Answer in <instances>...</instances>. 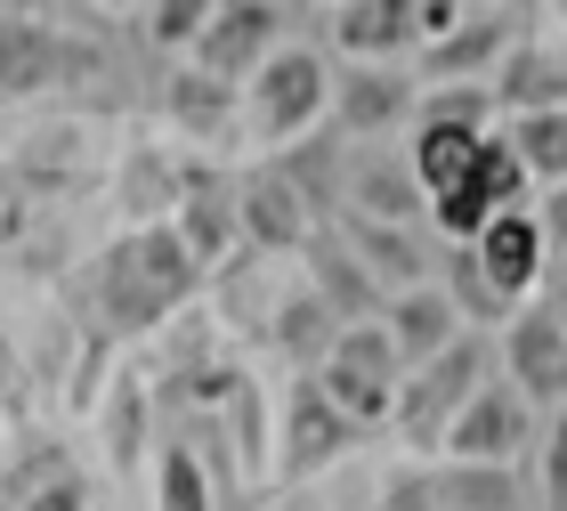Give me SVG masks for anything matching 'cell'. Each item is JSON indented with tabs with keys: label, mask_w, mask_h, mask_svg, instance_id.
I'll return each mask as SVG.
<instances>
[{
	"label": "cell",
	"mask_w": 567,
	"mask_h": 511,
	"mask_svg": "<svg viewBox=\"0 0 567 511\" xmlns=\"http://www.w3.org/2000/svg\"><path fill=\"white\" fill-rule=\"evenodd\" d=\"M203 285V260L187 252V236H178L171 219H146L131 227V236H114L106 252H97L90 268V309L106 334H154V325H171L178 309L195 300Z\"/></svg>",
	"instance_id": "1"
},
{
	"label": "cell",
	"mask_w": 567,
	"mask_h": 511,
	"mask_svg": "<svg viewBox=\"0 0 567 511\" xmlns=\"http://www.w3.org/2000/svg\"><path fill=\"white\" fill-rule=\"evenodd\" d=\"M324 122H332V65L317 58V49L284 41L276 58L244 82V139L284 155V146L317 139Z\"/></svg>",
	"instance_id": "2"
},
{
	"label": "cell",
	"mask_w": 567,
	"mask_h": 511,
	"mask_svg": "<svg viewBox=\"0 0 567 511\" xmlns=\"http://www.w3.org/2000/svg\"><path fill=\"white\" fill-rule=\"evenodd\" d=\"M317 381L332 390V406H349V415L365 422V430H381V422H398L405 349H398V334H390L381 317H357V325H341V341L324 349Z\"/></svg>",
	"instance_id": "3"
},
{
	"label": "cell",
	"mask_w": 567,
	"mask_h": 511,
	"mask_svg": "<svg viewBox=\"0 0 567 511\" xmlns=\"http://www.w3.org/2000/svg\"><path fill=\"white\" fill-rule=\"evenodd\" d=\"M478 381H486V334L471 325L462 341H446L437 357H422V366L405 374V390H398V430H405V447H422V454L446 447V430H454L462 406L478 398Z\"/></svg>",
	"instance_id": "4"
},
{
	"label": "cell",
	"mask_w": 567,
	"mask_h": 511,
	"mask_svg": "<svg viewBox=\"0 0 567 511\" xmlns=\"http://www.w3.org/2000/svg\"><path fill=\"white\" fill-rule=\"evenodd\" d=\"M97 65H106L97 41L49 24L41 9H0V98H41V90L90 82Z\"/></svg>",
	"instance_id": "5"
},
{
	"label": "cell",
	"mask_w": 567,
	"mask_h": 511,
	"mask_svg": "<svg viewBox=\"0 0 567 511\" xmlns=\"http://www.w3.org/2000/svg\"><path fill=\"white\" fill-rule=\"evenodd\" d=\"M527 187H535V178H527V163H519V146H511V139H503V122H495V131H486V146H478V163L462 171L454 187H437V195H430V227H437L446 244H471L495 212L527 203Z\"/></svg>",
	"instance_id": "6"
},
{
	"label": "cell",
	"mask_w": 567,
	"mask_h": 511,
	"mask_svg": "<svg viewBox=\"0 0 567 511\" xmlns=\"http://www.w3.org/2000/svg\"><path fill=\"white\" fill-rule=\"evenodd\" d=\"M357 422L349 406H332V390L317 374H300L292 390H284L276 406V471L284 479H308V471H324V463H341V454L357 447Z\"/></svg>",
	"instance_id": "7"
},
{
	"label": "cell",
	"mask_w": 567,
	"mask_h": 511,
	"mask_svg": "<svg viewBox=\"0 0 567 511\" xmlns=\"http://www.w3.org/2000/svg\"><path fill=\"white\" fill-rule=\"evenodd\" d=\"M527 439H535V398L511 374L503 381L486 374L478 398L454 415V430H446V447H437V454H454V463H519Z\"/></svg>",
	"instance_id": "8"
},
{
	"label": "cell",
	"mask_w": 567,
	"mask_h": 511,
	"mask_svg": "<svg viewBox=\"0 0 567 511\" xmlns=\"http://www.w3.org/2000/svg\"><path fill=\"white\" fill-rule=\"evenodd\" d=\"M414 106H422V82L398 58H349V73L332 82L341 139H381V131H398V122H414Z\"/></svg>",
	"instance_id": "9"
},
{
	"label": "cell",
	"mask_w": 567,
	"mask_h": 511,
	"mask_svg": "<svg viewBox=\"0 0 567 511\" xmlns=\"http://www.w3.org/2000/svg\"><path fill=\"white\" fill-rule=\"evenodd\" d=\"M276 49H284V9L276 0H219V17L203 24V41L187 58L203 73H219V82H251Z\"/></svg>",
	"instance_id": "10"
},
{
	"label": "cell",
	"mask_w": 567,
	"mask_h": 511,
	"mask_svg": "<svg viewBox=\"0 0 567 511\" xmlns=\"http://www.w3.org/2000/svg\"><path fill=\"white\" fill-rule=\"evenodd\" d=\"M495 349H503V374L519 381L535 406H567V325L551 317L544 293L511 309V325H503Z\"/></svg>",
	"instance_id": "11"
},
{
	"label": "cell",
	"mask_w": 567,
	"mask_h": 511,
	"mask_svg": "<svg viewBox=\"0 0 567 511\" xmlns=\"http://www.w3.org/2000/svg\"><path fill=\"white\" fill-rule=\"evenodd\" d=\"M244 244H260V252H308V236L324 227V212L300 195V178L284 171V163H260V171H244Z\"/></svg>",
	"instance_id": "12"
},
{
	"label": "cell",
	"mask_w": 567,
	"mask_h": 511,
	"mask_svg": "<svg viewBox=\"0 0 567 511\" xmlns=\"http://www.w3.org/2000/svg\"><path fill=\"white\" fill-rule=\"evenodd\" d=\"M471 252H478V268L495 276L511 300H535V293H544L551 236H544V212H535V203H511V212H495V219L471 236Z\"/></svg>",
	"instance_id": "13"
},
{
	"label": "cell",
	"mask_w": 567,
	"mask_h": 511,
	"mask_svg": "<svg viewBox=\"0 0 567 511\" xmlns=\"http://www.w3.org/2000/svg\"><path fill=\"white\" fill-rule=\"evenodd\" d=\"M308 285H317L332 309H341V325H357V317H381L390 309V285H381V276L365 268V252H357L349 236H341V219L332 227H317V236H308Z\"/></svg>",
	"instance_id": "14"
},
{
	"label": "cell",
	"mask_w": 567,
	"mask_h": 511,
	"mask_svg": "<svg viewBox=\"0 0 567 511\" xmlns=\"http://www.w3.org/2000/svg\"><path fill=\"white\" fill-rule=\"evenodd\" d=\"M381 325L398 334V349H405V374L422 366V357H437L446 341H462L471 334V317H462V300L437 285V276H422V285H405V293H390V309H381Z\"/></svg>",
	"instance_id": "15"
},
{
	"label": "cell",
	"mask_w": 567,
	"mask_h": 511,
	"mask_svg": "<svg viewBox=\"0 0 567 511\" xmlns=\"http://www.w3.org/2000/svg\"><path fill=\"white\" fill-rule=\"evenodd\" d=\"M511 17H486V9H471L454 24V33H437V41H422V82H495V65L511 58Z\"/></svg>",
	"instance_id": "16"
},
{
	"label": "cell",
	"mask_w": 567,
	"mask_h": 511,
	"mask_svg": "<svg viewBox=\"0 0 567 511\" xmlns=\"http://www.w3.org/2000/svg\"><path fill=\"white\" fill-rule=\"evenodd\" d=\"M171 227H178V236H187V252H195L203 268H219L227 252L244 244V203H236V187H219V178L187 171V195H178Z\"/></svg>",
	"instance_id": "17"
},
{
	"label": "cell",
	"mask_w": 567,
	"mask_h": 511,
	"mask_svg": "<svg viewBox=\"0 0 567 511\" xmlns=\"http://www.w3.org/2000/svg\"><path fill=\"white\" fill-rule=\"evenodd\" d=\"M332 41L341 58H405L422 49V17L414 0H332Z\"/></svg>",
	"instance_id": "18"
},
{
	"label": "cell",
	"mask_w": 567,
	"mask_h": 511,
	"mask_svg": "<svg viewBox=\"0 0 567 511\" xmlns=\"http://www.w3.org/2000/svg\"><path fill=\"white\" fill-rule=\"evenodd\" d=\"M341 212H365V219H430V195L414 178V155H357L349 163V203Z\"/></svg>",
	"instance_id": "19"
},
{
	"label": "cell",
	"mask_w": 567,
	"mask_h": 511,
	"mask_svg": "<svg viewBox=\"0 0 567 511\" xmlns=\"http://www.w3.org/2000/svg\"><path fill=\"white\" fill-rule=\"evenodd\" d=\"M495 106L503 114L567 106V49H551V41H511V58L495 65Z\"/></svg>",
	"instance_id": "20"
},
{
	"label": "cell",
	"mask_w": 567,
	"mask_h": 511,
	"mask_svg": "<svg viewBox=\"0 0 567 511\" xmlns=\"http://www.w3.org/2000/svg\"><path fill=\"white\" fill-rule=\"evenodd\" d=\"M163 106H171V122H178L187 139H219L227 122H244V82H219V73H203V65L187 58V65L171 73V98H163Z\"/></svg>",
	"instance_id": "21"
},
{
	"label": "cell",
	"mask_w": 567,
	"mask_h": 511,
	"mask_svg": "<svg viewBox=\"0 0 567 511\" xmlns=\"http://www.w3.org/2000/svg\"><path fill=\"white\" fill-rule=\"evenodd\" d=\"M268 341H276L284 357H292L300 374H317V366H324V349L341 341V309H332V300H324L317 285H300V293H284V300H276Z\"/></svg>",
	"instance_id": "22"
},
{
	"label": "cell",
	"mask_w": 567,
	"mask_h": 511,
	"mask_svg": "<svg viewBox=\"0 0 567 511\" xmlns=\"http://www.w3.org/2000/svg\"><path fill=\"white\" fill-rule=\"evenodd\" d=\"M341 236H349L357 252H365V268H373L390 293L422 285V276H437V268L422 260V244H414V227H405V219H365V212H341Z\"/></svg>",
	"instance_id": "23"
},
{
	"label": "cell",
	"mask_w": 567,
	"mask_h": 511,
	"mask_svg": "<svg viewBox=\"0 0 567 511\" xmlns=\"http://www.w3.org/2000/svg\"><path fill=\"white\" fill-rule=\"evenodd\" d=\"M478 146H486V131H471V122H414L405 155H414V178H422V195L454 187V178L478 163Z\"/></svg>",
	"instance_id": "24"
},
{
	"label": "cell",
	"mask_w": 567,
	"mask_h": 511,
	"mask_svg": "<svg viewBox=\"0 0 567 511\" xmlns=\"http://www.w3.org/2000/svg\"><path fill=\"white\" fill-rule=\"evenodd\" d=\"M437 511H519V479L511 463H454V454H437Z\"/></svg>",
	"instance_id": "25"
},
{
	"label": "cell",
	"mask_w": 567,
	"mask_h": 511,
	"mask_svg": "<svg viewBox=\"0 0 567 511\" xmlns=\"http://www.w3.org/2000/svg\"><path fill=\"white\" fill-rule=\"evenodd\" d=\"M503 139L519 146V163L535 187H559L567 178V106H544V114H503Z\"/></svg>",
	"instance_id": "26"
},
{
	"label": "cell",
	"mask_w": 567,
	"mask_h": 511,
	"mask_svg": "<svg viewBox=\"0 0 567 511\" xmlns=\"http://www.w3.org/2000/svg\"><path fill=\"white\" fill-rule=\"evenodd\" d=\"M437 285L462 300V317H471V325H511V309H519V300H511L495 276L478 268V252H471V244H446V260H437Z\"/></svg>",
	"instance_id": "27"
},
{
	"label": "cell",
	"mask_w": 567,
	"mask_h": 511,
	"mask_svg": "<svg viewBox=\"0 0 567 511\" xmlns=\"http://www.w3.org/2000/svg\"><path fill=\"white\" fill-rule=\"evenodd\" d=\"M154 511H219L212 471H203L195 447H163L154 454Z\"/></svg>",
	"instance_id": "28"
},
{
	"label": "cell",
	"mask_w": 567,
	"mask_h": 511,
	"mask_svg": "<svg viewBox=\"0 0 567 511\" xmlns=\"http://www.w3.org/2000/svg\"><path fill=\"white\" fill-rule=\"evenodd\" d=\"M212 17H219V0H146V41L171 49V58H187Z\"/></svg>",
	"instance_id": "29"
},
{
	"label": "cell",
	"mask_w": 567,
	"mask_h": 511,
	"mask_svg": "<svg viewBox=\"0 0 567 511\" xmlns=\"http://www.w3.org/2000/svg\"><path fill=\"white\" fill-rule=\"evenodd\" d=\"M138 415H146V406H138V381H122V390H114V415H106V454H114L122 471L138 463Z\"/></svg>",
	"instance_id": "30"
},
{
	"label": "cell",
	"mask_w": 567,
	"mask_h": 511,
	"mask_svg": "<svg viewBox=\"0 0 567 511\" xmlns=\"http://www.w3.org/2000/svg\"><path fill=\"white\" fill-rule=\"evenodd\" d=\"M544 503L551 511H567V406H551V430H544Z\"/></svg>",
	"instance_id": "31"
},
{
	"label": "cell",
	"mask_w": 567,
	"mask_h": 511,
	"mask_svg": "<svg viewBox=\"0 0 567 511\" xmlns=\"http://www.w3.org/2000/svg\"><path fill=\"white\" fill-rule=\"evenodd\" d=\"M17 511H90V479H73V471H58V479H41V488L24 495Z\"/></svg>",
	"instance_id": "32"
},
{
	"label": "cell",
	"mask_w": 567,
	"mask_h": 511,
	"mask_svg": "<svg viewBox=\"0 0 567 511\" xmlns=\"http://www.w3.org/2000/svg\"><path fill=\"white\" fill-rule=\"evenodd\" d=\"M381 511H437V471H398L381 488Z\"/></svg>",
	"instance_id": "33"
},
{
	"label": "cell",
	"mask_w": 567,
	"mask_h": 511,
	"mask_svg": "<svg viewBox=\"0 0 567 511\" xmlns=\"http://www.w3.org/2000/svg\"><path fill=\"white\" fill-rule=\"evenodd\" d=\"M535 212H544V236H551V252H567V178H559V187H544V203H535Z\"/></svg>",
	"instance_id": "34"
},
{
	"label": "cell",
	"mask_w": 567,
	"mask_h": 511,
	"mask_svg": "<svg viewBox=\"0 0 567 511\" xmlns=\"http://www.w3.org/2000/svg\"><path fill=\"white\" fill-rule=\"evenodd\" d=\"M544 300H551V317L567 325V276H551V285H544Z\"/></svg>",
	"instance_id": "35"
},
{
	"label": "cell",
	"mask_w": 567,
	"mask_h": 511,
	"mask_svg": "<svg viewBox=\"0 0 567 511\" xmlns=\"http://www.w3.org/2000/svg\"><path fill=\"white\" fill-rule=\"evenodd\" d=\"M9 381H17V366H9V341H0V406H9Z\"/></svg>",
	"instance_id": "36"
},
{
	"label": "cell",
	"mask_w": 567,
	"mask_h": 511,
	"mask_svg": "<svg viewBox=\"0 0 567 511\" xmlns=\"http://www.w3.org/2000/svg\"><path fill=\"white\" fill-rule=\"evenodd\" d=\"M0 9H41V0H0Z\"/></svg>",
	"instance_id": "37"
},
{
	"label": "cell",
	"mask_w": 567,
	"mask_h": 511,
	"mask_svg": "<svg viewBox=\"0 0 567 511\" xmlns=\"http://www.w3.org/2000/svg\"><path fill=\"white\" fill-rule=\"evenodd\" d=\"M97 9H138V0H97Z\"/></svg>",
	"instance_id": "38"
},
{
	"label": "cell",
	"mask_w": 567,
	"mask_h": 511,
	"mask_svg": "<svg viewBox=\"0 0 567 511\" xmlns=\"http://www.w3.org/2000/svg\"><path fill=\"white\" fill-rule=\"evenodd\" d=\"M471 9H495V0H471Z\"/></svg>",
	"instance_id": "39"
},
{
	"label": "cell",
	"mask_w": 567,
	"mask_h": 511,
	"mask_svg": "<svg viewBox=\"0 0 567 511\" xmlns=\"http://www.w3.org/2000/svg\"><path fill=\"white\" fill-rule=\"evenodd\" d=\"M551 9H559V17H567V0H551Z\"/></svg>",
	"instance_id": "40"
},
{
	"label": "cell",
	"mask_w": 567,
	"mask_h": 511,
	"mask_svg": "<svg viewBox=\"0 0 567 511\" xmlns=\"http://www.w3.org/2000/svg\"><path fill=\"white\" fill-rule=\"evenodd\" d=\"M414 9H422V0H414Z\"/></svg>",
	"instance_id": "41"
}]
</instances>
